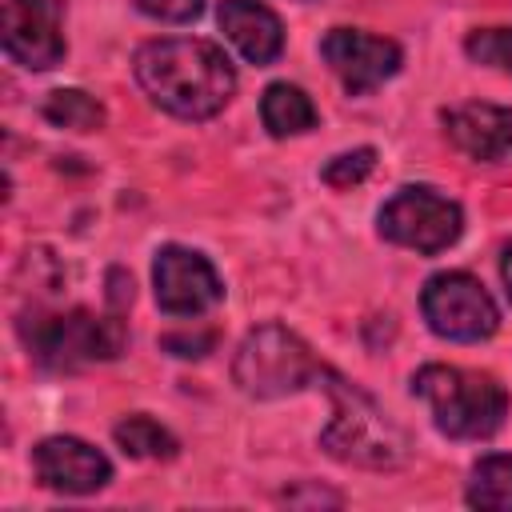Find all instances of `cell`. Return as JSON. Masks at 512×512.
I'll list each match as a JSON object with an SVG mask.
<instances>
[{"label":"cell","instance_id":"1","mask_svg":"<svg viewBox=\"0 0 512 512\" xmlns=\"http://www.w3.org/2000/svg\"><path fill=\"white\" fill-rule=\"evenodd\" d=\"M132 68L152 104L180 120H208L236 92V72L212 40H148Z\"/></svg>","mask_w":512,"mask_h":512},{"label":"cell","instance_id":"2","mask_svg":"<svg viewBox=\"0 0 512 512\" xmlns=\"http://www.w3.org/2000/svg\"><path fill=\"white\" fill-rule=\"evenodd\" d=\"M316 384L332 400V420L320 432V448L352 468H372V472H392L404 468L412 456L408 432L352 380H344L336 368H320Z\"/></svg>","mask_w":512,"mask_h":512},{"label":"cell","instance_id":"3","mask_svg":"<svg viewBox=\"0 0 512 512\" xmlns=\"http://www.w3.org/2000/svg\"><path fill=\"white\" fill-rule=\"evenodd\" d=\"M412 392L432 408L436 428L452 440H488L508 416V392L488 372L424 364L412 376Z\"/></svg>","mask_w":512,"mask_h":512},{"label":"cell","instance_id":"4","mask_svg":"<svg viewBox=\"0 0 512 512\" xmlns=\"http://www.w3.org/2000/svg\"><path fill=\"white\" fill-rule=\"evenodd\" d=\"M20 340L44 368H80L96 360H112L124 352V324L116 316H92L88 308L72 312H28L20 320Z\"/></svg>","mask_w":512,"mask_h":512},{"label":"cell","instance_id":"5","mask_svg":"<svg viewBox=\"0 0 512 512\" xmlns=\"http://www.w3.org/2000/svg\"><path fill=\"white\" fill-rule=\"evenodd\" d=\"M320 360L312 356V348L284 324H260L252 328L232 360V376L240 384V392L256 396V400H280L292 396L308 384H316L320 376Z\"/></svg>","mask_w":512,"mask_h":512},{"label":"cell","instance_id":"6","mask_svg":"<svg viewBox=\"0 0 512 512\" xmlns=\"http://www.w3.org/2000/svg\"><path fill=\"white\" fill-rule=\"evenodd\" d=\"M464 232V212L456 200L440 196L436 188L408 184L380 208V236L412 248L420 256H436L448 244H456Z\"/></svg>","mask_w":512,"mask_h":512},{"label":"cell","instance_id":"7","mask_svg":"<svg viewBox=\"0 0 512 512\" xmlns=\"http://www.w3.org/2000/svg\"><path fill=\"white\" fill-rule=\"evenodd\" d=\"M420 308L428 328L444 340L476 344L500 328L496 300L472 272H436L420 292Z\"/></svg>","mask_w":512,"mask_h":512},{"label":"cell","instance_id":"8","mask_svg":"<svg viewBox=\"0 0 512 512\" xmlns=\"http://www.w3.org/2000/svg\"><path fill=\"white\" fill-rule=\"evenodd\" d=\"M152 284H156V304L168 316H200L224 300V284L216 268L180 244H164L152 264Z\"/></svg>","mask_w":512,"mask_h":512},{"label":"cell","instance_id":"9","mask_svg":"<svg viewBox=\"0 0 512 512\" xmlns=\"http://www.w3.org/2000/svg\"><path fill=\"white\" fill-rule=\"evenodd\" d=\"M320 56L328 60V68L336 72V80L352 96H364V92L380 88L404 64V52H400L396 40H384V36H372V32H360V28H332L320 40Z\"/></svg>","mask_w":512,"mask_h":512},{"label":"cell","instance_id":"10","mask_svg":"<svg viewBox=\"0 0 512 512\" xmlns=\"http://www.w3.org/2000/svg\"><path fill=\"white\" fill-rule=\"evenodd\" d=\"M60 16L64 0H4V52L32 72L56 68L64 60Z\"/></svg>","mask_w":512,"mask_h":512},{"label":"cell","instance_id":"11","mask_svg":"<svg viewBox=\"0 0 512 512\" xmlns=\"http://www.w3.org/2000/svg\"><path fill=\"white\" fill-rule=\"evenodd\" d=\"M36 480L64 496H88L112 480V464L100 448L76 440V436H48L32 448Z\"/></svg>","mask_w":512,"mask_h":512},{"label":"cell","instance_id":"12","mask_svg":"<svg viewBox=\"0 0 512 512\" xmlns=\"http://www.w3.org/2000/svg\"><path fill=\"white\" fill-rule=\"evenodd\" d=\"M448 140L484 164H512V112L496 104H460L444 112Z\"/></svg>","mask_w":512,"mask_h":512},{"label":"cell","instance_id":"13","mask_svg":"<svg viewBox=\"0 0 512 512\" xmlns=\"http://www.w3.org/2000/svg\"><path fill=\"white\" fill-rule=\"evenodd\" d=\"M220 28L248 64H272L284 52L280 16L256 0H220Z\"/></svg>","mask_w":512,"mask_h":512},{"label":"cell","instance_id":"14","mask_svg":"<svg viewBox=\"0 0 512 512\" xmlns=\"http://www.w3.org/2000/svg\"><path fill=\"white\" fill-rule=\"evenodd\" d=\"M260 120L272 136H300L316 124V108L296 84H268L260 100Z\"/></svg>","mask_w":512,"mask_h":512},{"label":"cell","instance_id":"15","mask_svg":"<svg viewBox=\"0 0 512 512\" xmlns=\"http://www.w3.org/2000/svg\"><path fill=\"white\" fill-rule=\"evenodd\" d=\"M464 500L484 512H512V456H484L472 468Z\"/></svg>","mask_w":512,"mask_h":512},{"label":"cell","instance_id":"16","mask_svg":"<svg viewBox=\"0 0 512 512\" xmlns=\"http://www.w3.org/2000/svg\"><path fill=\"white\" fill-rule=\"evenodd\" d=\"M112 436H116V444L128 452V456H136V460H172L176 456V436L164 428V424H156L152 416H144V412H136V416H124L116 428H112Z\"/></svg>","mask_w":512,"mask_h":512},{"label":"cell","instance_id":"17","mask_svg":"<svg viewBox=\"0 0 512 512\" xmlns=\"http://www.w3.org/2000/svg\"><path fill=\"white\" fill-rule=\"evenodd\" d=\"M44 120L68 132H96L104 128V104L80 88H56L44 100Z\"/></svg>","mask_w":512,"mask_h":512},{"label":"cell","instance_id":"18","mask_svg":"<svg viewBox=\"0 0 512 512\" xmlns=\"http://www.w3.org/2000/svg\"><path fill=\"white\" fill-rule=\"evenodd\" d=\"M464 52H468V60H476V64L512 72V28H476V32L464 40Z\"/></svg>","mask_w":512,"mask_h":512},{"label":"cell","instance_id":"19","mask_svg":"<svg viewBox=\"0 0 512 512\" xmlns=\"http://www.w3.org/2000/svg\"><path fill=\"white\" fill-rule=\"evenodd\" d=\"M372 168H376V148H356V152H340V156H332V160L324 164L320 176H324L328 188H352V184L368 180Z\"/></svg>","mask_w":512,"mask_h":512},{"label":"cell","instance_id":"20","mask_svg":"<svg viewBox=\"0 0 512 512\" xmlns=\"http://www.w3.org/2000/svg\"><path fill=\"white\" fill-rule=\"evenodd\" d=\"M136 8L160 24H188L200 16L204 0H136Z\"/></svg>","mask_w":512,"mask_h":512},{"label":"cell","instance_id":"21","mask_svg":"<svg viewBox=\"0 0 512 512\" xmlns=\"http://www.w3.org/2000/svg\"><path fill=\"white\" fill-rule=\"evenodd\" d=\"M160 348L164 352H172V356H208L212 348H216V332H168L164 340H160Z\"/></svg>","mask_w":512,"mask_h":512},{"label":"cell","instance_id":"22","mask_svg":"<svg viewBox=\"0 0 512 512\" xmlns=\"http://www.w3.org/2000/svg\"><path fill=\"white\" fill-rule=\"evenodd\" d=\"M500 276H504V288H508V300H512V244L500 256Z\"/></svg>","mask_w":512,"mask_h":512}]
</instances>
